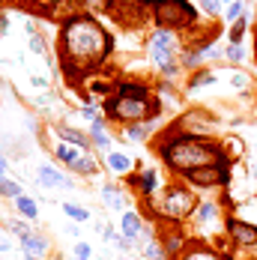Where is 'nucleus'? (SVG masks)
Returning a JSON list of instances; mask_svg holds the SVG:
<instances>
[{
    "label": "nucleus",
    "mask_w": 257,
    "mask_h": 260,
    "mask_svg": "<svg viewBox=\"0 0 257 260\" xmlns=\"http://www.w3.org/2000/svg\"><path fill=\"white\" fill-rule=\"evenodd\" d=\"M57 138L60 141H66V144H72V147H78V150H90V135H84V132L78 129H69V126H57Z\"/></svg>",
    "instance_id": "6ab92c4d"
},
{
    "label": "nucleus",
    "mask_w": 257,
    "mask_h": 260,
    "mask_svg": "<svg viewBox=\"0 0 257 260\" xmlns=\"http://www.w3.org/2000/svg\"><path fill=\"white\" fill-rule=\"evenodd\" d=\"M120 260H132V257H120Z\"/></svg>",
    "instance_id": "c03bdc74"
},
{
    "label": "nucleus",
    "mask_w": 257,
    "mask_h": 260,
    "mask_svg": "<svg viewBox=\"0 0 257 260\" xmlns=\"http://www.w3.org/2000/svg\"><path fill=\"white\" fill-rule=\"evenodd\" d=\"M30 84H33V87H45V84H48V81L42 78V75H33V78H30Z\"/></svg>",
    "instance_id": "58836bf2"
},
{
    "label": "nucleus",
    "mask_w": 257,
    "mask_h": 260,
    "mask_svg": "<svg viewBox=\"0 0 257 260\" xmlns=\"http://www.w3.org/2000/svg\"><path fill=\"white\" fill-rule=\"evenodd\" d=\"M158 156L165 161V168L177 177H185L188 171H198L206 165H218V168H231L233 158L224 153V147L212 138H201L191 132L180 129L177 123L162 135L158 141Z\"/></svg>",
    "instance_id": "f03ea898"
},
{
    "label": "nucleus",
    "mask_w": 257,
    "mask_h": 260,
    "mask_svg": "<svg viewBox=\"0 0 257 260\" xmlns=\"http://www.w3.org/2000/svg\"><path fill=\"white\" fill-rule=\"evenodd\" d=\"M6 168H9V161H6L3 153H0V177H6Z\"/></svg>",
    "instance_id": "ea45409f"
},
{
    "label": "nucleus",
    "mask_w": 257,
    "mask_h": 260,
    "mask_svg": "<svg viewBox=\"0 0 257 260\" xmlns=\"http://www.w3.org/2000/svg\"><path fill=\"white\" fill-rule=\"evenodd\" d=\"M209 84H215V72L212 69H195V75L185 81V90L195 93L198 87H209Z\"/></svg>",
    "instance_id": "b1692460"
},
{
    "label": "nucleus",
    "mask_w": 257,
    "mask_h": 260,
    "mask_svg": "<svg viewBox=\"0 0 257 260\" xmlns=\"http://www.w3.org/2000/svg\"><path fill=\"white\" fill-rule=\"evenodd\" d=\"M198 6L204 9L209 18H215V15L221 12V6H224V3H221V0H198Z\"/></svg>",
    "instance_id": "7c9ffc66"
},
{
    "label": "nucleus",
    "mask_w": 257,
    "mask_h": 260,
    "mask_svg": "<svg viewBox=\"0 0 257 260\" xmlns=\"http://www.w3.org/2000/svg\"><path fill=\"white\" fill-rule=\"evenodd\" d=\"M57 51H60V66L69 81H84L87 75L99 72L105 60L111 57L114 36L105 30L93 15H66L60 33H57Z\"/></svg>",
    "instance_id": "f257e3e1"
},
{
    "label": "nucleus",
    "mask_w": 257,
    "mask_h": 260,
    "mask_svg": "<svg viewBox=\"0 0 257 260\" xmlns=\"http://www.w3.org/2000/svg\"><path fill=\"white\" fill-rule=\"evenodd\" d=\"M177 126L185 132H191V135H201V138H209V132L218 126V117H212V114H206V111H191V114H185L177 120Z\"/></svg>",
    "instance_id": "f8f14e48"
},
{
    "label": "nucleus",
    "mask_w": 257,
    "mask_h": 260,
    "mask_svg": "<svg viewBox=\"0 0 257 260\" xmlns=\"http://www.w3.org/2000/svg\"><path fill=\"white\" fill-rule=\"evenodd\" d=\"M45 3H48V9H51V6H60L63 0H45Z\"/></svg>",
    "instance_id": "a19ab883"
},
{
    "label": "nucleus",
    "mask_w": 257,
    "mask_h": 260,
    "mask_svg": "<svg viewBox=\"0 0 257 260\" xmlns=\"http://www.w3.org/2000/svg\"><path fill=\"white\" fill-rule=\"evenodd\" d=\"M90 254H93V248H90L87 242H78V245H75V257H81V260H90Z\"/></svg>",
    "instance_id": "e433bc0d"
},
{
    "label": "nucleus",
    "mask_w": 257,
    "mask_h": 260,
    "mask_svg": "<svg viewBox=\"0 0 257 260\" xmlns=\"http://www.w3.org/2000/svg\"><path fill=\"white\" fill-rule=\"evenodd\" d=\"M132 158L123 156V153H108V158H105V168L111 171V174H128L132 171Z\"/></svg>",
    "instance_id": "5701e85b"
},
{
    "label": "nucleus",
    "mask_w": 257,
    "mask_h": 260,
    "mask_svg": "<svg viewBox=\"0 0 257 260\" xmlns=\"http://www.w3.org/2000/svg\"><path fill=\"white\" fill-rule=\"evenodd\" d=\"M87 90H90V93H99V96H108L114 87H111V81H90Z\"/></svg>",
    "instance_id": "473e14b6"
},
{
    "label": "nucleus",
    "mask_w": 257,
    "mask_h": 260,
    "mask_svg": "<svg viewBox=\"0 0 257 260\" xmlns=\"http://www.w3.org/2000/svg\"><path fill=\"white\" fill-rule=\"evenodd\" d=\"M15 212H18L21 218H27V221H36V218H39V204H36L33 198L21 194V198H15Z\"/></svg>",
    "instance_id": "4be33fe9"
},
{
    "label": "nucleus",
    "mask_w": 257,
    "mask_h": 260,
    "mask_svg": "<svg viewBox=\"0 0 257 260\" xmlns=\"http://www.w3.org/2000/svg\"><path fill=\"white\" fill-rule=\"evenodd\" d=\"M153 21L162 30H191L198 27V9L188 3V0H162L153 6Z\"/></svg>",
    "instance_id": "423d86ee"
},
{
    "label": "nucleus",
    "mask_w": 257,
    "mask_h": 260,
    "mask_svg": "<svg viewBox=\"0 0 257 260\" xmlns=\"http://www.w3.org/2000/svg\"><path fill=\"white\" fill-rule=\"evenodd\" d=\"M221 3H224V6H231V3H236V0H221Z\"/></svg>",
    "instance_id": "37998d69"
},
{
    "label": "nucleus",
    "mask_w": 257,
    "mask_h": 260,
    "mask_svg": "<svg viewBox=\"0 0 257 260\" xmlns=\"http://www.w3.org/2000/svg\"><path fill=\"white\" fill-rule=\"evenodd\" d=\"M90 141L99 147V150H108L111 153V135H108V117H99L90 123Z\"/></svg>",
    "instance_id": "f3484780"
},
{
    "label": "nucleus",
    "mask_w": 257,
    "mask_h": 260,
    "mask_svg": "<svg viewBox=\"0 0 257 260\" xmlns=\"http://www.w3.org/2000/svg\"><path fill=\"white\" fill-rule=\"evenodd\" d=\"M224 234L231 239L233 251H257V224L242 221L236 215H228L224 218Z\"/></svg>",
    "instance_id": "6e6552de"
},
{
    "label": "nucleus",
    "mask_w": 257,
    "mask_h": 260,
    "mask_svg": "<svg viewBox=\"0 0 257 260\" xmlns=\"http://www.w3.org/2000/svg\"><path fill=\"white\" fill-rule=\"evenodd\" d=\"M221 147H224V153H228L233 161L242 156V144H239V138H228V141H221Z\"/></svg>",
    "instance_id": "c756f323"
},
{
    "label": "nucleus",
    "mask_w": 257,
    "mask_h": 260,
    "mask_svg": "<svg viewBox=\"0 0 257 260\" xmlns=\"http://www.w3.org/2000/svg\"><path fill=\"white\" fill-rule=\"evenodd\" d=\"M248 260H257V257H248Z\"/></svg>",
    "instance_id": "49530a36"
},
{
    "label": "nucleus",
    "mask_w": 257,
    "mask_h": 260,
    "mask_svg": "<svg viewBox=\"0 0 257 260\" xmlns=\"http://www.w3.org/2000/svg\"><path fill=\"white\" fill-rule=\"evenodd\" d=\"M128 182H132V185L141 191V198L147 201V198H153L155 188H158V171H155V168H144L138 177H132Z\"/></svg>",
    "instance_id": "2eb2a0df"
},
{
    "label": "nucleus",
    "mask_w": 257,
    "mask_h": 260,
    "mask_svg": "<svg viewBox=\"0 0 257 260\" xmlns=\"http://www.w3.org/2000/svg\"><path fill=\"white\" fill-rule=\"evenodd\" d=\"M24 260H30V257H24Z\"/></svg>",
    "instance_id": "09e8293b"
},
{
    "label": "nucleus",
    "mask_w": 257,
    "mask_h": 260,
    "mask_svg": "<svg viewBox=\"0 0 257 260\" xmlns=\"http://www.w3.org/2000/svg\"><path fill=\"white\" fill-rule=\"evenodd\" d=\"M75 260H81V257H75Z\"/></svg>",
    "instance_id": "de8ad7c7"
},
{
    "label": "nucleus",
    "mask_w": 257,
    "mask_h": 260,
    "mask_svg": "<svg viewBox=\"0 0 257 260\" xmlns=\"http://www.w3.org/2000/svg\"><path fill=\"white\" fill-rule=\"evenodd\" d=\"M99 194H102V201H105L111 209H114V212H120V209L126 207V198L120 194V185H114V182L102 185V188H99Z\"/></svg>",
    "instance_id": "412c9836"
},
{
    "label": "nucleus",
    "mask_w": 257,
    "mask_h": 260,
    "mask_svg": "<svg viewBox=\"0 0 257 260\" xmlns=\"http://www.w3.org/2000/svg\"><path fill=\"white\" fill-rule=\"evenodd\" d=\"M21 194H24L21 182H15V180H3V182H0V198H9V201H15V198H21Z\"/></svg>",
    "instance_id": "bb28decb"
},
{
    "label": "nucleus",
    "mask_w": 257,
    "mask_h": 260,
    "mask_svg": "<svg viewBox=\"0 0 257 260\" xmlns=\"http://www.w3.org/2000/svg\"><path fill=\"white\" fill-rule=\"evenodd\" d=\"M54 156L60 158L72 174H81V177L99 174V161H96V156H93L90 150H78V147L66 144V141H57V144H54Z\"/></svg>",
    "instance_id": "0eeeda50"
},
{
    "label": "nucleus",
    "mask_w": 257,
    "mask_h": 260,
    "mask_svg": "<svg viewBox=\"0 0 257 260\" xmlns=\"http://www.w3.org/2000/svg\"><path fill=\"white\" fill-rule=\"evenodd\" d=\"M141 3H147V6H155V3H162V0H141Z\"/></svg>",
    "instance_id": "79ce46f5"
},
{
    "label": "nucleus",
    "mask_w": 257,
    "mask_h": 260,
    "mask_svg": "<svg viewBox=\"0 0 257 260\" xmlns=\"http://www.w3.org/2000/svg\"><path fill=\"white\" fill-rule=\"evenodd\" d=\"M105 117L114 120V123H123V126H132V123H147V120H158L162 117V102L158 96H150V99H123V96H108L102 105Z\"/></svg>",
    "instance_id": "20e7f679"
},
{
    "label": "nucleus",
    "mask_w": 257,
    "mask_h": 260,
    "mask_svg": "<svg viewBox=\"0 0 257 260\" xmlns=\"http://www.w3.org/2000/svg\"><path fill=\"white\" fill-rule=\"evenodd\" d=\"M6 30H9V18L0 12V39H3V33H6Z\"/></svg>",
    "instance_id": "4c0bfd02"
},
{
    "label": "nucleus",
    "mask_w": 257,
    "mask_h": 260,
    "mask_svg": "<svg viewBox=\"0 0 257 260\" xmlns=\"http://www.w3.org/2000/svg\"><path fill=\"white\" fill-rule=\"evenodd\" d=\"M63 212L72 218V221H90V209L78 207V204H63Z\"/></svg>",
    "instance_id": "cd10ccee"
},
{
    "label": "nucleus",
    "mask_w": 257,
    "mask_h": 260,
    "mask_svg": "<svg viewBox=\"0 0 257 260\" xmlns=\"http://www.w3.org/2000/svg\"><path fill=\"white\" fill-rule=\"evenodd\" d=\"M3 3H6V0H0V6H3Z\"/></svg>",
    "instance_id": "a18cd8bd"
},
{
    "label": "nucleus",
    "mask_w": 257,
    "mask_h": 260,
    "mask_svg": "<svg viewBox=\"0 0 257 260\" xmlns=\"http://www.w3.org/2000/svg\"><path fill=\"white\" fill-rule=\"evenodd\" d=\"M147 48H150V60L158 66V72H162L165 81H174L180 75V66H177V51H180V45H177V33H174V30H162V27H158L153 36H150Z\"/></svg>",
    "instance_id": "39448f33"
},
{
    "label": "nucleus",
    "mask_w": 257,
    "mask_h": 260,
    "mask_svg": "<svg viewBox=\"0 0 257 260\" xmlns=\"http://www.w3.org/2000/svg\"><path fill=\"white\" fill-rule=\"evenodd\" d=\"M182 182L191 185V188H224V185H231V168L206 165V168H198V171H188L182 177Z\"/></svg>",
    "instance_id": "1a4fd4ad"
},
{
    "label": "nucleus",
    "mask_w": 257,
    "mask_h": 260,
    "mask_svg": "<svg viewBox=\"0 0 257 260\" xmlns=\"http://www.w3.org/2000/svg\"><path fill=\"white\" fill-rule=\"evenodd\" d=\"M147 204L153 207V215L155 218H162V221H168V224H182V221H188L191 215H195V209H198V194H195V188L191 185H185V182H171V185H165L162 188V194L158 198H147Z\"/></svg>",
    "instance_id": "7ed1b4c3"
},
{
    "label": "nucleus",
    "mask_w": 257,
    "mask_h": 260,
    "mask_svg": "<svg viewBox=\"0 0 257 260\" xmlns=\"http://www.w3.org/2000/svg\"><path fill=\"white\" fill-rule=\"evenodd\" d=\"M224 212H221V207L215 204V201H201L198 204V209H195V215H191V221L198 224V231H206V234H215V236H221L218 234V228H224ZM212 236V239H215Z\"/></svg>",
    "instance_id": "9d476101"
},
{
    "label": "nucleus",
    "mask_w": 257,
    "mask_h": 260,
    "mask_svg": "<svg viewBox=\"0 0 257 260\" xmlns=\"http://www.w3.org/2000/svg\"><path fill=\"white\" fill-rule=\"evenodd\" d=\"M174 260H236V254H221L212 242L188 239V245H185V248H182Z\"/></svg>",
    "instance_id": "9b49d317"
},
{
    "label": "nucleus",
    "mask_w": 257,
    "mask_h": 260,
    "mask_svg": "<svg viewBox=\"0 0 257 260\" xmlns=\"http://www.w3.org/2000/svg\"><path fill=\"white\" fill-rule=\"evenodd\" d=\"M141 234H144V218H141V212H135V209L123 212V236L132 239V242H138Z\"/></svg>",
    "instance_id": "a211bd4d"
},
{
    "label": "nucleus",
    "mask_w": 257,
    "mask_h": 260,
    "mask_svg": "<svg viewBox=\"0 0 257 260\" xmlns=\"http://www.w3.org/2000/svg\"><path fill=\"white\" fill-rule=\"evenodd\" d=\"M248 6H245V0H236V3H231V6H224V21H228V27L236 24L239 18H242V12H245Z\"/></svg>",
    "instance_id": "a878e982"
},
{
    "label": "nucleus",
    "mask_w": 257,
    "mask_h": 260,
    "mask_svg": "<svg viewBox=\"0 0 257 260\" xmlns=\"http://www.w3.org/2000/svg\"><path fill=\"white\" fill-rule=\"evenodd\" d=\"M36 180H39V185H45V188H75L72 177H66L63 171H57L54 165H39Z\"/></svg>",
    "instance_id": "ddd939ff"
},
{
    "label": "nucleus",
    "mask_w": 257,
    "mask_h": 260,
    "mask_svg": "<svg viewBox=\"0 0 257 260\" xmlns=\"http://www.w3.org/2000/svg\"><path fill=\"white\" fill-rule=\"evenodd\" d=\"M114 93L123 96V99H150V87L141 84V81H117Z\"/></svg>",
    "instance_id": "dca6fc26"
},
{
    "label": "nucleus",
    "mask_w": 257,
    "mask_h": 260,
    "mask_svg": "<svg viewBox=\"0 0 257 260\" xmlns=\"http://www.w3.org/2000/svg\"><path fill=\"white\" fill-rule=\"evenodd\" d=\"M18 242H21V248H24V257H30V260H42V257H48V251H51L48 239L42 234H36V231H30L27 236H21Z\"/></svg>",
    "instance_id": "4468645a"
},
{
    "label": "nucleus",
    "mask_w": 257,
    "mask_h": 260,
    "mask_svg": "<svg viewBox=\"0 0 257 260\" xmlns=\"http://www.w3.org/2000/svg\"><path fill=\"white\" fill-rule=\"evenodd\" d=\"M224 60H231V63H242L245 60V48L242 45H224Z\"/></svg>",
    "instance_id": "c85d7f7f"
},
{
    "label": "nucleus",
    "mask_w": 257,
    "mask_h": 260,
    "mask_svg": "<svg viewBox=\"0 0 257 260\" xmlns=\"http://www.w3.org/2000/svg\"><path fill=\"white\" fill-rule=\"evenodd\" d=\"M81 117H84L87 123H93V120H99V111H96L93 105H84V108H81Z\"/></svg>",
    "instance_id": "c9c22d12"
},
{
    "label": "nucleus",
    "mask_w": 257,
    "mask_h": 260,
    "mask_svg": "<svg viewBox=\"0 0 257 260\" xmlns=\"http://www.w3.org/2000/svg\"><path fill=\"white\" fill-rule=\"evenodd\" d=\"M251 24H254V21H251V6H248V9L242 12V18H239L236 24L228 27V42H231V45H242V36L248 33V27Z\"/></svg>",
    "instance_id": "aec40b11"
},
{
    "label": "nucleus",
    "mask_w": 257,
    "mask_h": 260,
    "mask_svg": "<svg viewBox=\"0 0 257 260\" xmlns=\"http://www.w3.org/2000/svg\"><path fill=\"white\" fill-rule=\"evenodd\" d=\"M155 129V120H147V123H132V126H126V141H144L150 132Z\"/></svg>",
    "instance_id": "393cba45"
},
{
    "label": "nucleus",
    "mask_w": 257,
    "mask_h": 260,
    "mask_svg": "<svg viewBox=\"0 0 257 260\" xmlns=\"http://www.w3.org/2000/svg\"><path fill=\"white\" fill-rule=\"evenodd\" d=\"M30 51H33V54H45V51H48V48H45V39H42L39 33H33V36H30Z\"/></svg>",
    "instance_id": "72a5a7b5"
},
{
    "label": "nucleus",
    "mask_w": 257,
    "mask_h": 260,
    "mask_svg": "<svg viewBox=\"0 0 257 260\" xmlns=\"http://www.w3.org/2000/svg\"><path fill=\"white\" fill-rule=\"evenodd\" d=\"M9 228H12V234H18V239L30 234V228H27V224L21 221V218H12V221H9Z\"/></svg>",
    "instance_id": "f704fd0d"
},
{
    "label": "nucleus",
    "mask_w": 257,
    "mask_h": 260,
    "mask_svg": "<svg viewBox=\"0 0 257 260\" xmlns=\"http://www.w3.org/2000/svg\"><path fill=\"white\" fill-rule=\"evenodd\" d=\"M231 87H236V90H242V93H245V90L251 87V78H248L245 72H233V75H231Z\"/></svg>",
    "instance_id": "2f4dec72"
}]
</instances>
